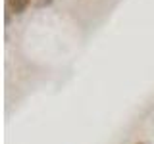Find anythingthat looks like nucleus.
<instances>
[{"mask_svg": "<svg viewBox=\"0 0 154 144\" xmlns=\"http://www.w3.org/2000/svg\"><path fill=\"white\" fill-rule=\"evenodd\" d=\"M6 2H8V8L12 10L14 14H23L31 0H6Z\"/></svg>", "mask_w": 154, "mask_h": 144, "instance_id": "1", "label": "nucleus"}, {"mask_svg": "<svg viewBox=\"0 0 154 144\" xmlns=\"http://www.w3.org/2000/svg\"><path fill=\"white\" fill-rule=\"evenodd\" d=\"M135 144H148V142H144V140H139V142H135Z\"/></svg>", "mask_w": 154, "mask_h": 144, "instance_id": "2", "label": "nucleus"}]
</instances>
